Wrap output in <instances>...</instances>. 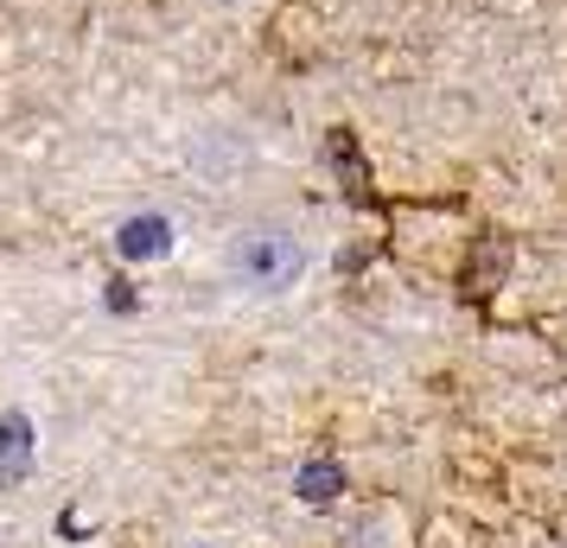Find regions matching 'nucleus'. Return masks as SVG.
I'll use <instances>...</instances> for the list:
<instances>
[{
	"label": "nucleus",
	"mask_w": 567,
	"mask_h": 548,
	"mask_svg": "<svg viewBox=\"0 0 567 548\" xmlns=\"http://www.w3.org/2000/svg\"><path fill=\"white\" fill-rule=\"evenodd\" d=\"M338 485H344V472H338V466H326V459L300 472V497H312V504H332V497H338Z\"/></svg>",
	"instance_id": "7ed1b4c3"
},
{
	"label": "nucleus",
	"mask_w": 567,
	"mask_h": 548,
	"mask_svg": "<svg viewBox=\"0 0 567 548\" xmlns=\"http://www.w3.org/2000/svg\"><path fill=\"white\" fill-rule=\"evenodd\" d=\"M300 268H307V256H300V242L281 236V230H249V236H236V249H230V275L256 293L293 288Z\"/></svg>",
	"instance_id": "f257e3e1"
},
{
	"label": "nucleus",
	"mask_w": 567,
	"mask_h": 548,
	"mask_svg": "<svg viewBox=\"0 0 567 548\" xmlns=\"http://www.w3.org/2000/svg\"><path fill=\"white\" fill-rule=\"evenodd\" d=\"M122 249H128V256H159V249H166V224H159V217L128 224V230H122Z\"/></svg>",
	"instance_id": "f03ea898"
}]
</instances>
